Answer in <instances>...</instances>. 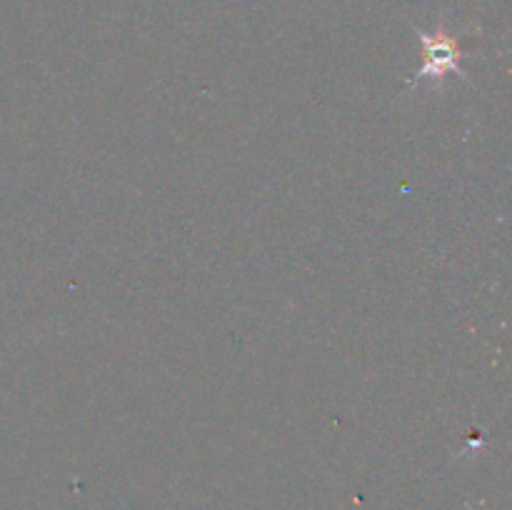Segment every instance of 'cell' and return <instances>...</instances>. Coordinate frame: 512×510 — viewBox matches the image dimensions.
Wrapping results in <instances>:
<instances>
[{"label": "cell", "instance_id": "1", "mask_svg": "<svg viewBox=\"0 0 512 510\" xmlns=\"http://www.w3.org/2000/svg\"><path fill=\"white\" fill-rule=\"evenodd\" d=\"M420 40L425 45V55H428V65H425L423 75L428 73H445L448 68H458V58H460V50H458V38L450 33H420Z\"/></svg>", "mask_w": 512, "mask_h": 510}]
</instances>
